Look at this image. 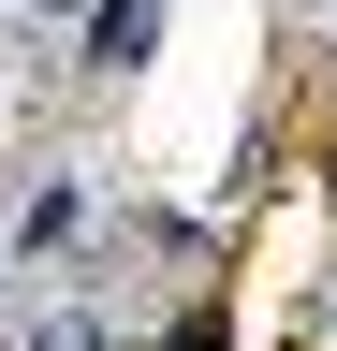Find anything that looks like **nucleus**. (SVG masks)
<instances>
[{
  "instance_id": "1",
  "label": "nucleus",
  "mask_w": 337,
  "mask_h": 351,
  "mask_svg": "<svg viewBox=\"0 0 337 351\" xmlns=\"http://www.w3.org/2000/svg\"><path fill=\"white\" fill-rule=\"evenodd\" d=\"M73 234H89V176H30V191H15V219H0V249H30V263H45V249H73Z\"/></svg>"
},
{
  "instance_id": "2",
  "label": "nucleus",
  "mask_w": 337,
  "mask_h": 351,
  "mask_svg": "<svg viewBox=\"0 0 337 351\" xmlns=\"http://www.w3.org/2000/svg\"><path fill=\"white\" fill-rule=\"evenodd\" d=\"M15 351H117V307L103 293H45V307H15Z\"/></svg>"
},
{
  "instance_id": "3",
  "label": "nucleus",
  "mask_w": 337,
  "mask_h": 351,
  "mask_svg": "<svg viewBox=\"0 0 337 351\" xmlns=\"http://www.w3.org/2000/svg\"><path fill=\"white\" fill-rule=\"evenodd\" d=\"M147 29H161V0H103L73 44H89V73H147Z\"/></svg>"
},
{
  "instance_id": "4",
  "label": "nucleus",
  "mask_w": 337,
  "mask_h": 351,
  "mask_svg": "<svg viewBox=\"0 0 337 351\" xmlns=\"http://www.w3.org/2000/svg\"><path fill=\"white\" fill-rule=\"evenodd\" d=\"M89 15H103V0H30V29H45V44H59V29H89Z\"/></svg>"
},
{
  "instance_id": "5",
  "label": "nucleus",
  "mask_w": 337,
  "mask_h": 351,
  "mask_svg": "<svg viewBox=\"0 0 337 351\" xmlns=\"http://www.w3.org/2000/svg\"><path fill=\"white\" fill-rule=\"evenodd\" d=\"M323 351H337V278H323Z\"/></svg>"
},
{
  "instance_id": "6",
  "label": "nucleus",
  "mask_w": 337,
  "mask_h": 351,
  "mask_svg": "<svg viewBox=\"0 0 337 351\" xmlns=\"http://www.w3.org/2000/svg\"><path fill=\"white\" fill-rule=\"evenodd\" d=\"M0 278H15V249H0Z\"/></svg>"
}]
</instances>
